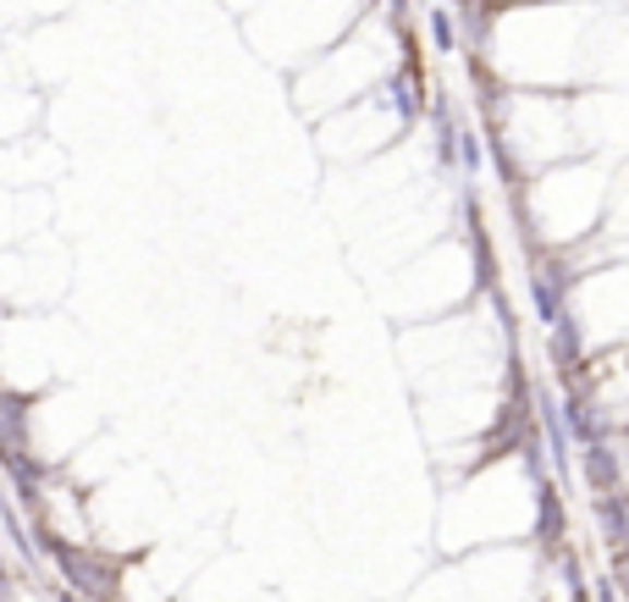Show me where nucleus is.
<instances>
[{
	"instance_id": "7",
	"label": "nucleus",
	"mask_w": 629,
	"mask_h": 602,
	"mask_svg": "<svg viewBox=\"0 0 629 602\" xmlns=\"http://www.w3.org/2000/svg\"><path fill=\"white\" fill-rule=\"evenodd\" d=\"M481 160H486V144H481L475 133H464V139H459V166H464V171H481Z\"/></svg>"
},
{
	"instance_id": "4",
	"label": "nucleus",
	"mask_w": 629,
	"mask_h": 602,
	"mask_svg": "<svg viewBox=\"0 0 629 602\" xmlns=\"http://www.w3.org/2000/svg\"><path fill=\"white\" fill-rule=\"evenodd\" d=\"M547 354H553V365H558V376H574L580 365H585V326L574 321V310L553 326V337H547Z\"/></svg>"
},
{
	"instance_id": "1",
	"label": "nucleus",
	"mask_w": 629,
	"mask_h": 602,
	"mask_svg": "<svg viewBox=\"0 0 629 602\" xmlns=\"http://www.w3.org/2000/svg\"><path fill=\"white\" fill-rule=\"evenodd\" d=\"M50 547V558L61 564V575H66V586L77 591V597H111V564L106 558H95V553H83V547H66V542H45Z\"/></svg>"
},
{
	"instance_id": "9",
	"label": "nucleus",
	"mask_w": 629,
	"mask_h": 602,
	"mask_svg": "<svg viewBox=\"0 0 629 602\" xmlns=\"http://www.w3.org/2000/svg\"><path fill=\"white\" fill-rule=\"evenodd\" d=\"M12 597V575H7V564H0V602Z\"/></svg>"
},
{
	"instance_id": "3",
	"label": "nucleus",
	"mask_w": 629,
	"mask_h": 602,
	"mask_svg": "<svg viewBox=\"0 0 629 602\" xmlns=\"http://www.w3.org/2000/svg\"><path fill=\"white\" fill-rule=\"evenodd\" d=\"M569 272L558 266V261H542L530 272V304H535V315H542L547 326H558L564 315H569Z\"/></svg>"
},
{
	"instance_id": "6",
	"label": "nucleus",
	"mask_w": 629,
	"mask_h": 602,
	"mask_svg": "<svg viewBox=\"0 0 629 602\" xmlns=\"http://www.w3.org/2000/svg\"><path fill=\"white\" fill-rule=\"evenodd\" d=\"M387 100H392V111L403 117V122H414L420 117V89H414V77H387Z\"/></svg>"
},
{
	"instance_id": "5",
	"label": "nucleus",
	"mask_w": 629,
	"mask_h": 602,
	"mask_svg": "<svg viewBox=\"0 0 629 602\" xmlns=\"http://www.w3.org/2000/svg\"><path fill=\"white\" fill-rule=\"evenodd\" d=\"M7 448H28V398L0 387V454Z\"/></svg>"
},
{
	"instance_id": "10",
	"label": "nucleus",
	"mask_w": 629,
	"mask_h": 602,
	"mask_svg": "<svg viewBox=\"0 0 629 602\" xmlns=\"http://www.w3.org/2000/svg\"><path fill=\"white\" fill-rule=\"evenodd\" d=\"M387 7H392V17H403V7H409V0H387Z\"/></svg>"
},
{
	"instance_id": "2",
	"label": "nucleus",
	"mask_w": 629,
	"mask_h": 602,
	"mask_svg": "<svg viewBox=\"0 0 629 602\" xmlns=\"http://www.w3.org/2000/svg\"><path fill=\"white\" fill-rule=\"evenodd\" d=\"M580 475H585V486L596 492V497H613V492H624V481H629V465H624V448L607 437V443H591L585 454H580Z\"/></svg>"
},
{
	"instance_id": "8",
	"label": "nucleus",
	"mask_w": 629,
	"mask_h": 602,
	"mask_svg": "<svg viewBox=\"0 0 629 602\" xmlns=\"http://www.w3.org/2000/svg\"><path fill=\"white\" fill-rule=\"evenodd\" d=\"M431 39H436V50H453L459 39H453V17L447 12H431Z\"/></svg>"
}]
</instances>
